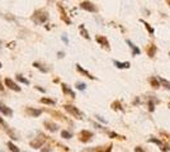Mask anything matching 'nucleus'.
<instances>
[{
    "label": "nucleus",
    "instance_id": "1",
    "mask_svg": "<svg viewBox=\"0 0 170 152\" xmlns=\"http://www.w3.org/2000/svg\"><path fill=\"white\" fill-rule=\"evenodd\" d=\"M48 19V12L45 10V9H38L36 10L32 15V21L36 23V24H43L47 22Z\"/></svg>",
    "mask_w": 170,
    "mask_h": 152
},
{
    "label": "nucleus",
    "instance_id": "2",
    "mask_svg": "<svg viewBox=\"0 0 170 152\" xmlns=\"http://www.w3.org/2000/svg\"><path fill=\"white\" fill-rule=\"evenodd\" d=\"M64 108H65V110H66L69 114H71V116L75 117L76 119H83V113H81L76 107L70 105V104H65Z\"/></svg>",
    "mask_w": 170,
    "mask_h": 152
},
{
    "label": "nucleus",
    "instance_id": "3",
    "mask_svg": "<svg viewBox=\"0 0 170 152\" xmlns=\"http://www.w3.org/2000/svg\"><path fill=\"white\" fill-rule=\"evenodd\" d=\"M93 136H94V135H93L90 131L84 129V131H81V132L79 133V140H80V142H83V143H88L89 141H91Z\"/></svg>",
    "mask_w": 170,
    "mask_h": 152
},
{
    "label": "nucleus",
    "instance_id": "4",
    "mask_svg": "<svg viewBox=\"0 0 170 152\" xmlns=\"http://www.w3.org/2000/svg\"><path fill=\"white\" fill-rule=\"evenodd\" d=\"M0 128H2V129H4L7 133H8V135L10 136V138H13V140H17L18 137L14 135V133H13V131L9 128V126H8V123L2 118V117H0Z\"/></svg>",
    "mask_w": 170,
    "mask_h": 152
},
{
    "label": "nucleus",
    "instance_id": "5",
    "mask_svg": "<svg viewBox=\"0 0 170 152\" xmlns=\"http://www.w3.org/2000/svg\"><path fill=\"white\" fill-rule=\"evenodd\" d=\"M4 83H5V86H8L10 90H14V91H18L19 93L22 89H21V86H18V84L17 83H14L12 79H9V78H5V80H4Z\"/></svg>",
    "mask_w": 170,
    "mask_h": 152
},
{
    "label": "nucleus",
    "instance_id": "6",
    "mask_svg": "<svg viewBox=\"0 0 170 152\" xmlns=\"http://www.w3.org/2000/svg\"><path fill=\"white\" fill-rule=\"evenodd\" d=\"M80 8L88 12H97V7L94 5L91 2H81L80 3Z\"/></svg>",
    "mask_w": 170,
    "mask_h": 152
},
{
    "label": "nucleus",
    "instance_id": "7",
    "mask_svg": "<svg viewBox=\"0 0 170 152\" xmlns=\"http://www.w3.org/2000/svg\"><path fill=\"white\" fill-rule=\"evenodd\" d=\"M95 41H97L102 47L109 50V42H108V40H107L104 36H97V37H95Z\"/></svg>",
    "mask_w": 170,
    "mask_h": 152
},
{
    "label": "nucleus",
    "instance_id": "8",
    "mask_svg": "<svg viewBox=\"0 0 170 152\" xmlns=\"http://www.w3.org/2000/svg\"><path fill=\"white\" fill-rule=\"evenodd\" d=\"M0 113L4 114L5 117H12L13 116V110L9 107H7L5 104H3V103H0Z\"/></svg>",
    "mask_w": 170,
    "mask_h": 152
},
{
    "label": "nucleus",
    "instance_id": "9",
    "mask_svg": "<svg viewBox=\"0 0 170 152\" xmlns=\"http://www.w3.org/2000/svg\"><path fill=\"white\" fill-rule=\"evenodd\" d=\"M26 110H27V113L29 114L31 117H34V118L40 117L41 114H42V109H34V108H32V107H28Z\"/></svg>",
    "mask_w": 170,
    "mask_h": 152
},
{
    "label": "nucleus",
    "instance_id": "10",
    "mask_svg": "<svg viewBox=\"0 0 170 152\" xmlns=\"http://www.w3.org/2000/svg\"><path fill=\"white\" fill-rule=\"evenodd\" d=\"M43 126H45V128H46V129H48L50 132H56V131L59 129L57 124L53 123V122H50V121H46V122L43 123Z\"/></svg>",
    "mask_w": 170,
    "mask_h": 152
},
{
    "label": "nucleus",
    "instance_id": "11",
    "mask_svg": "<svg viewBox=\"0 0 170 152\" xmlns=\"http://www.w3.org/2000/svg\"><path fill=\"white\" fill-rule=\"evenodd\" d=\"M43 143H45V140L43 138H37L34 141H31V147L33 148H40V147H43Z\"/></svg>",
    "mask_w": 170,
    "mask_h": 152
},
{
    "label": "nucleus",
    "instance_id": "12",
    "mask_svg": "<svg viewBox=\"0 0 170 152\" xmlns=\"http://www.w3.org/2000/svg\"><path fill=\"white\" fill-rule=\"evenodd\" d=\"M150 142H154V143H156V145L160 147V150H161V151H164V152L170 151V150H169V148H168V147H166V146H165V145H164V143H163L160 140H158V138H151V140H150Z\"/></svg>",
    "mask_w": 170,
    "mask_h": 152
},
{
    "label": "nucleus",
    "instance_id": "13",
    "mask_svg": "<svg viewBox=\"0 0 170 152\" xmlns=\"http://www.w3.org/2000/svg\"><path fill=\"white\" fill-rule=\"evenodd\" d=\"M62 91H64L66 95H70L71 98H75V97H76V95H75V93L70 89V86H69V85H66V84H62Z\"/></svg>",
    "mask_w": 170,
    "mask_h": 152
},
{
    "label": "nucleus",
    "instance_id": "14",
    "mask_svg": "<svg viewBox=\"0 0 170 152\" xmlns=\"http://www.w3.org/2000/svg\"><path fill=\"white\" fill-rule=\"evenodd\" d=\"M59 9H60V12H61V19L65 22V23H67V24H70L71 23V21L67 18V15H66V12L64 10V8H62V5L61 4H59Z\"/></svg>",
    "mask_w": 170,
    "mask_h": 152
},
{
    "label": "nucleus",
    "instance_id": "15",
    "mask_svg": "<svg viewBox=\"0 0 170 152\" xmlns=\"http://www.w3.org/2000/svg\"><path fill=\"white\" fill-rule=\"evenodd\" d=\"M156 46L155 45H153V43H150L148 46H147V55H148V57H154L155 56V52H156Z\"/></svg>",
    "mask_w": 170,
    "mask_h": 152
},
{
    "label": "nucleus",
    "instance_id": "16",
    "mask_svg": "<svg viewBox=\"0 0 170 152\" xmlns=\"http://www.w3.org/2000/svg\"><path fill=\"white\" fill-rule=\"evenodd\" d=\"M76 70H78L79 72H81L83 75H85V76H88V78H89V79H91V80H94V79H95V78H94V76H93V75H91L90 72H88L86 70H84V69H83V67H81V66H80L79 64L76 65Z\"/></svg>",
    "mask_w": 170,
    "mask_h": 152
},
{
    "label": "nucleus",
    "instance_id": "17",
    "mask_svg": "<svg viewBox=\"0 0 170 152\" xmlns=\"http://www.w3.org/2000/svg\"><path fill=\"white\" fill-rule=\"evenodd\" d=\"M127 45H128V46L131 47V50H132V56H136V55H138V53H140V48H138V47H136V46H135L134 43H132L131 41H128V40H127Z\"/></svg>",
    "mask_w": 170,
    "mask_h": 152
},
{
    "label": "nucleus",
    "instance_id": "18",
    "mask_svg": "<svg viewBox=\"0 0 170 152\" xmlns=\"http://www.w3.org/2000/svg\"><path fill=\"white\" fill-rule=\"evenodd\" d=\"M150 84L154 89H159L161 85H160V81L158 78H150Z\"/></svg>",
    "mask_w": 170,
    "mask_h": 152
},
{
    "label": "nucleus",
    "instance_id": "19",
    "mask_svg": "<svg viewBox=\"0 0 170 152\" xmlns=\"http://www.w3.org/2000/svg\"><path fill=\"white\" fill-rule=\"evenodd\" d=\"M110 150H112V145H108L107 147H105V146H100V147H98L94 152H110Z\"/></svg>",
    "mask_w": 170,
    "mask_h": 152
},
{
    "label": "nucleus",
    "instance_id": "20",
    "mask_svg": "<svg viewBox=\"0 0 170 152\" xmlns=\"http://www.w3.org/2000/svg\"><path fill=\"white\" fill-rule=\"evenodd\" d=\"M40 102L42 104H46V105H55L56 104V100H52V99H48V98H41Z\"/></svg>",
    "mask_w": 170,
    "mask_h": 152
},
{
    "label": "nucleus",
    "instance_id": "21",
    "mask_svg": "<svg viewBox=\"0 0 170 152\" xmlns=\"http://www.w3.org/2000/svg\"><path fill=\"white\" fill-rule=\"evenodd\" d=\"M114 62V65L118 67V69H128L129 67V62H118V61H113Z\"/></svg>",
    "mask_w": 170,
    "mask_h": 152
},
{
    "label": "nucleus",
    "instance_id": "22",
    "mask_svg": "<svg viewBox=\"0 0 170 152\" xmlns=\"http://www.w3.org/2000/svg\"><path fill=\"white\" fill-rule=\"evenodd\" d=\"M33 66L36 67V69H38L41 72H48V69L47 67H43L41 64H38V62H33Z\"/></svg>",
    "mask_w": 170,
    "mask_h": 152
},
{
    "label": "nucleus",
    "instance_id": "23",
    "mask_svg": "<svg viewBox=\"0 0 170 152\" xmlns=\"http://www.w3.org/2000/svg\"><path fill=\"white\" fill-rule=\"evenodd\" d=\"M79 29H80V33H81V36H83L84 38H86V40H89V38H90V37H89V33H88V31L84 28V26H83V24L79 27Z\"/></svg>",
    "mask_w": 170,
    "mask_h": 152
},
{
    "label": "nucleus",
    "instance_id": "24",
    "mask_svg": "<svg viewBox=\"0 0 170 152\" xmlns=\"http://www.w3.org/2000/svg\"><path fill=\"white\" fill-rule=\"evenodd\" d=\"M158 79H159V81L161 83V85H163L165 89H170V83H169L168 80H165V79L160 78V76H158Z\"/></svg>",
    "mask_w": 170,
    "mask_h": 152
},
{
    "label": "nucleus",
    "instance_id": "25",
    "mask_svg": "<svg viewBox=\"0 0 170 152\" xmlns=\"http://www.w3.org/2000/svg\"><path fill=\"white\" fill-rule=\"evenodd\" d=\"M8 147H9V150H10L12 152H21V151H19V148H18V147L12 142V141H9V142H8Z\"/></svg>",
    "mask_w": 170,
    "mask_h": 152
},
{
    "label": "nucleus",
    "instance_id": "26",
    "mask_svg": "<svg viewBox=\"0 0 170 152\" xmlns=\"http://www.w3.org/2000/svg\"><path fill=\"white\" fill-rule=\"evenodd\" d=\"M17 80L19 81V83L26 84V85H29V80H28V79H26V78H23L22 75H17Z\"/></svg>",
    "mask_w": 170,
    "mask_h": 152
},
{
    "label": "nucleus",
    "instance_id": "27",
    "mask_svg": "<svg viewBox=\"0 0 170 152\" xmlns=\"http://www.w3.org/2000/svg\"><path fill=\"white\" fill-rule=\"evenodd\" d=\"M61 137L65 138V140H70V138L72 137V135H71L69 131H62V132H61Z\"/></svg>",
    "mask_w": 170,
    "mask_h": 152
},
{
    "label": "nucleus",
    "instance_id": "28",
    "mask_svg": "<svg viewBox=\"0 0 170 152\" xmlns=\"http://www.w3.org/2000/svg\"><path fill=\"white\" fill-rule=\"evenodd\" d=\"M112 109H114V110H123V108L121 107V103H119V102L112 103Z\"/></svg>",
    "mask_w": 170,
    "mask_h": 152
},
{
    "label": "nucleus",
    "instance_id": "29",
    "mask_svg": "<svg viewBox=\"0 0 170 152\" xmlns=\"http://www.w3.org/2000/svg\"><path fill=\"white\" fill-rule=\"evenodd\" d=\"M108 135H109L112 138H121V140H124V137H122V136H118L117 133H114V132H109Z\"/></svg>",
    "mask_w": 170,
    "mask_h": 152
},
{
    "label": "nucleus",
    "instance_id": "30",
    "mask_svg": "<svg viewBox=\"0 0 170 152\" xmlns=\"http://www.w3.org/2000/svg\"><path fill=\"white\" fill-rule=\"evenodd\" d=\"M75 86H76V89H79V90H85V88H86V85L84 83H78Z\"/></svg>",
    "mask_w": 170,
    "mask_h": 152
},
{
    "label": "nucleus",
    "instance_id": "31",
    "mask_svg": "<svg viewBox=\"0 0 170 152\" xmlns=\"http://www.w3.org/2000/svg\"><path fill=\"white\" fill-rule=\"evenodd\" d=\"M147 105H148V110H150V112H154V109H155V107H154V102H153V100H150Z\"/></svg>",
    "mask_w": 170,
    "mask_h": 152
},
{
    "label": "nucleus",
    "instance_id": "32",
    "mask_svg": "<svg viewBox=\"0 0 170 152\" xmlns=\"http://www.w3.org/2000/svg\"><path fill=\"white\" fill-rule=\"evenodd\" d=\"M142 23L146 26V28H147V31H150V33H154V29H153V28H151V27L148 26V23H146V22H143V21H142Z\"/></svg>",
    "mask_w": 170,
    "mask_h": 152
},
{
    "label": "nucleus",
    "instance_id": "33",
    "mask_svg": "<svg viewBox=\"0 0 170 152\" xmlns=\"http://www.w3.org/2000/svg\"><path fill=\"white\" fill-rule=\"evenodd\" d=\"M41 152H52V148L48 147V146H46V147H43V148L41 150Z\"/></svg>",
    "mask_w": 170,
    "mask_h": 152
},
{
    "label": "nucleus",
    "instance_id": "34",
    "mask_svg": "<svg viewBox=\"0 0 170 152\" xmlns=\"http://www.w3.org/2000/svg\"><path fill=\"white\" fill-rule=\"evenodd\" d=\"M135 152H145V150L141 148V147H136V148H135Z\"/></svg>",
    "mask_w": 170,
    "mask_h": 152
},
{
    "label": "nucleus",
    "instance_id": "35",
    "mask_svg": "<svg viewBox=\"0 0 170 152\" xmlns=\"http://www.w3.org/2000/svg\"><path fill=\"white\" fill-rule=\"evenodd\" d=\"M36 89H37V90H40L41 93H46V90H45V89H42V88H40V86H36Z\"/></svg>",
    "mask_w": 170,
    "mask_h": 152
},
{
    "label": "nucleus",
    "instance_id": "36",
    "mask_svg": "<svg viewBox=\"0 0 170 152\" xmlns=\"http://www.w3.org/2000/svg\"><path fill=\"white\" fill-rule=\"evenodd\" d=\"M62 41H64L65 43H69V41H67V38H66V36H62Z\"/></svg>",
    "mask_w": 170,
    "mask_h": 152
},
{
    "label": "nucleus",
    "instance_id": "37",
    "mask_svg": "<svg viewBox=\"0 0 170 152\" xmlns=\"http://www.w3.org/2000/svg\"><path fill=\"white\" fill-rule=\"evenodd\" d=\"M57 55H59V57H60V59H62V57L65 56V53H64V52H59Z\"/></svg>",
    "mask_w": 170,
    "mask_h": 152
},
{
    "label": "nucleus",
    "instance_id": "38",
    "mask_svg": "<svg viewBox=\"0 0 170 152\" xmlns=\"http://www.w3.org/2000/svg\"><path fill=\"white\" fill-rule=\"evenodd\" d=\"M0 91H4V86H3L2 81H0Z\"/></svg>",
    "mask_w": 170,
    "mask_h": 152
},
{
    "label": "nucleus",
    "instance_id": "39",
    "mask_svg": "<svg viewBox=\"0 0 170 152\" xmlns=\"http://www.w3.org/2000/svg\"><path fill=\"white\" fill-rule=\"evenodd\" d=\"M2 66H3V65H2V62H0V69H2Z\"/></svg>",
    "mask_w": 170,
    "mask_h": 152
},
{
    "label": "nucleus",
    "instance_id": "40",
    "mask_svg": "<svg viewBox=\"0 0 170 152\" xmlns=\"http://www.w3.org/2000/svg\"><path fill=\"white\" fill-rule=\"evenodd\" d=\"M168 4H169V5H170V2H168Z\"/></svg>",
    "mask_w": 170,
    "mask_h": 152
},
{
    "label": "nucleus",
    "instance_id": "41",
    "mask_svg": "<svg viewBox=\"0 0 170 152\" xmlns=\"http://www.w3.org/2000/svg\"><path fill=\"white\" fill-rule=\"evenodd\" d=\"M169 107H170V104H169Z\"/></svg>",
    "mask_w": 170,
    "mask_h": 152
}]
</instances>
